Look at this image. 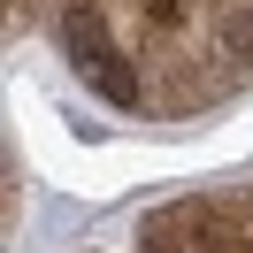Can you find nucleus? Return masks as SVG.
Wrapping results in <instances>:
<instances>
[{
    "label": "nucleus",
    "mask_w": 253,
    "mask_h": 253,
    "mask_svg": "<svg viewBox=\"0 0 253 253\" xmlns=\"http://www.w3.org/2000/svg\"><path fill=\"white\" fill-rule=\"evenodd\" d=\"M215 39H222L230 62H253V8H222V16H215Z\"/></svg>",
    "instance_id": "f03ea898"
},
{
    "label": "nucleus",
    "mask_w": 253,
    "mask_h": 253,
    "mask_svg": "<svg viewBox=\"0 0 253 253\" xmlns=\"http://www.w3.org/2000/svg\"><path fill=\"white\" fill-rule=\"evenodd\" d=\"M77 77L92 84V92L108 100V108H138V100H146V84H138V69H130V62H123V54H115V46H100V54H84V62H77Z\"/></svg>",
    "instance_id": "f257e3e1"
},
{
    "label": "nucleus",
    "mask_w": 253,
    "mask_h": 253,
    "mask_svg": "<svg viewBox=\"0 0 253 253\" xmlns=\"http://www.w3.org/2000/svg\"><path fill=\"white\" fill-rule=\"evenodd\" d=\"M138 253H184L176 238H161V230H138Z\"/></svg>",
    "instance_id": "20e7f679"
},
{
    "label": "nucleus",
    "mask_w": 253,
    "mask_h": 253,
    "mask_svg": "<svg viewBox=\"0 0 253 253\" xmlns=\"http://www.w3.org/2000/svg\"><path fill=\"white\" fill-rule=\"evenodd\" d=\"M138 8H146V23H161V31L184 23V0H138Z\"/></svg>",
    "instance_id": "7ed1b4c3"
}]
</instances>
